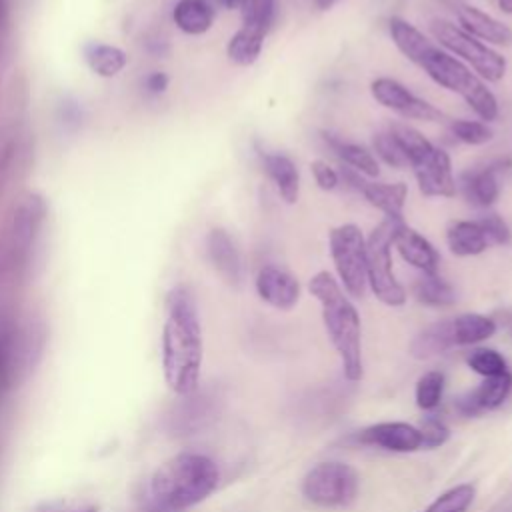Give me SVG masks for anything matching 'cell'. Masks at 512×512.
I'll list each match as a JSON object with an SVG mask.
<instances>
[{
  "label": "cell",
  "instance_id": "cell-5",
  "mask_svg": "<svg viewBox=\"0 0 512 512\" xmlns=\"http://www.w3.org/2000/svg\"><path fill=\"white\" fill-rule=\"evenodd\" d=\"M390 130L406 154L418 190L428 198H454L458 188L448 152L408 124H392Z\"/></svg>",
  "mask_w": 512,
  "mask_h": 512
},
{
  "label": "cell",
  "instance_id": "cell-15",
  "mask_svg": "<svg viewBox=\"0 0 512 512\" xmlns=\"http://www.w3.org/2000/svg\"><path fill=\"white\" fill-rule=\"evenodd\" d=\"M354 442L388 452H416L422 448V434L416 426L406 422H380L360 430Z\"/></svg>",
  "mask_w": 512,
  "mask_h": 512
},
{
  "label": "cell",
  "instance_id": "cell-2",
  "mask_svg": "<svg viewBox=\"0 0 512 512\" xmlns=\"http://www.w3.org/2000/svg\"><path fill=\"white\" fill-rule=\"evenodd\" d=\"M166 318L162 326V372L168 388L190 394L200 386L202 328L194 294L178 284L166 294Z\"/></svg>",
  "mask_w": 512,
  "mask_h": 512
},
{
  "label": "cell",
  "instance_id": "cell-34",
  "mask_svg": "<svg viewBox=\"0 0 512 512\" xmlns=\"http://www.w3.org/2000/svg\"><path fill=\"white\" fill-rule=\"evenodd\" d=\"M466 364L480 376L484 378H494V376H502L508 370L506 360L500 352H496L494 348H474L468 356H466Z\"/></svg>",
  "mask_w": 512,
  "mask_h": 512
},
{
  "label": "cell",
  "instance_id": "cell-37",
  "mask_svg": "<svg viewBox=\"0 0 512 512\" xmlns=\"http://www.w3.org/2000/svg\"><path fill=\"white\" fill-rule=\"evenodd\" d=\"M478 224L482 226L486 238L490 244H498V246H504V244H510L512 240V232H510V226L504 222L502 216H498L496 212H488L484 216L478 218Z\"/></svg>",
  "mask_w": 512,
  "mask_h": 512
},
{
  "label": "cell",
  "instance_id": "cell-1",
  "mask_svg": "<svg viewBox=\"0 0 512 512\" xmlns=\"http://www.w3.org/2000/svg\"><path fill=\"white\" fill-rule=\"evenodd\" d=\"M388 34L394 46L412 64L426 72V76L438 86L458 94L482 122L488 124L498 118V98L464 62L446 52L404 18L392 16L388 20Z\"/></svg>",
  "mask_w": 512,
  "mask_h": 512
},
{
  "label": "cell",
  "instance_id": "cell-10",
  "mask_svg": "<svg viewBox=\"0 0 512 512\" xmlns=\"http://www.w3.org/2000/svg\"><path fill=\"white\" fill-rule=\"evenodd\" d=\"M222 400L224 398L220 390L214 386H198L194 392L180 396V400L170 406L164 418L166 432L176 438L200 434L218 418L222 410Z\"/></svg>",
  "mask_w": 512,
  "mask_h": 512
},
{
  "label": "cell",
  "instance_id": "cell-25",
  "mask_svg": "<svg viewBox=\"0 0 512 512\" xmlns=\"http://www.w3.org/2000/svg\"><path fill=\"white\" fill-rule=\"evenodd\" d=\"M322 138H324L326 146L338 156V160L344 166L360 172L366 178H376L378 176V172H380L378 160L368 148H364L360 144H354V142H346L340 136L330 134V132H322Z\"/></svg>",
  "mask_w": 512,
  "mask_h": 512
},
{
  "label": "cell",
  "instance_id": "cell-8",
  "mask_svg": "<svg viewBox=\"0 0 512 512\" xmlns=\"http://www.w3.org/2000/svg\"><path fill=\"white\" fill-rule=\"evenodd\" d=\"M330 258L338 276V284L348 296L362 298L366 282V238L358 224L346 222L328 234Z\"/></svg>",
  "mask_w": 512,
  "mask_h": 512
},
{
  "label": "cell",
  "instance_id": "cell-16",
  "mask_svg": "<svg viewBox=\"0 0 512 512\" xmlns=\"http://www.w3.org/2000/svg\"><path fill=\"white\" fill-rule=\"evenodd\" d=\"M254 286L260 300L276 310H292L300 300V282L274 264H266L258 270Z\"/></svg>",
  "mask_w": 512,
  "mask_h": 512
},
{
  "label": "cell",
  "instance_id": "cell-20",
  "mask_svg": "<svg viewBox=\"0 0 512 512\" xmlns=\"http://www.w3.org/2000/svg\"><path fill=\"white\" fill-rule=\"evenodd\" d=\"M206 254L214 270L232 286L242 282V258L236 242L224 228H212L206 236Z\"/></svg>",
  "mask_w": 512,
  "mask_h": 512
},
{
  "label": "cell",
  "instance_id": "cell-12",
  "mask_svg": "<svg viewBox=\"0 0 512 512\" xmlns=\"http://www.w3.org/2000/svg\"><path fill=\"white\" fill-rule=\"evenodd\" d=\"M370 94L372 98L392 110L394 114L406 118V120H422V122H448L446 114L432 106L430 102L422 100L414 92H410L402 82L380 76L370 82Z\"/></svg>",
  "mask_w": 512,
  "mask_h": 512
},
{
  "label": "cell",
  "instance_id": "cell-26",
  "mask_svg": "<svg viewBox=\"0 0 512 512\" xmlns=\"http://www.w3.org/2000/svg\"><path fill=\"white\" fill-rule=\"evenodd\" d=\"M450 348H456L454 334H452V322L450 318L434 322L426 326L422 332L416 334V338L410 344V354L418 360H426L438 354L448 352Z\"/></svg>",
  "mask_w": 512,
  "mask_h": 512
},
{
  "label": "cell",
  "instance_id": "cell-39",
  "mask_svg": "<svg viewBox=\"0 0 512 512\" xmlns=\"http://www.w3.org/2000/svg\"><path fill=\"white\" fill-rule=\"evenodd\" d=\"M418 430L422 434V448H428V450L442 446L450 436L448 426L434 416H428L426 420H422Z\"/></svg>",
  "mask_w": 512,
  "mask_h": 512
},
{
  "label": "cell",
  "instance_id": "cell-36",
  "mask_svg": "<svg viewBox=\"0 0 512 512\" xmlns=\"http://www.w3.org/2000/svg\"><path fill=\"white\" fill-rule=\"evenodd\" d=\"M372 150L376 152V156L392 166V168H406L408 166V160H406V154L398 142V138L394 136V132L388 128V130H382V132H376L374 138H372Z\"/></svg>",
  "mask_w": 512,
  "mask_h": 512
},
{
  "label": "cell",
  "instance_id": "cell-30",
  "mask_svg": "<svg viewBox=\"0 0 512 512\" xmlns=\"http://www.w3.org/2000/svg\"><path fill=\"white\" fill-rule=\"evenodd\" d=\"M414 298L430 308H446L456 302V292L440 274H420L414 282Z\"/></svg>",
  "mask_w": 512,
  "mask_h": 512
},
{
  "label": "cell",
  "instance_id": "cell-24",
  "mask_svg": "<svg viewBox=\"0 0 512 512\" xmlns=\"http://www.w3.org/2000/svg\"><path fill=\"white\" fill-rule=\"evenodd\" d=\"M214 4L210 0H178L172 10V20L178 30L190 36L208 32L214 24Z\"/></svg>",
  "mask_w": 512,
  "mask_h": 512
},
{
  "label": "cell",
  "instance_id": "cell-11",
  "mask_svg": "<svg viewBox=\"0 0 512 512\" xmlns=\"http://www.w3.org/2000/svg\"><path fill=\"white\" fill-rule=\"evenodd\" d=\"M48 206L38 192L22 194L10 214L8 248L14 264H24L46 222Z\"/></svg>",
  "mask_w": 512,
  "mask_h": 512
},
{
  "label": "cell",
  "instance_id": "cell-44",
  "mask_svg": "<svg viewBox=\"0 0 512 512\" xmlns=\"http://www.w3.org/2000/svg\"><path fill=\"white\" fill-rule=\"evenodd\" d=\"M334 2H336V0H314V4H316L318 8H322V10H328Z\"/></svg>",
  "mask_w": 512,
  "mask_h": 512
},
{
  "label": "cell",
  "instance_id": "cell-42",
  "mask_svg": "<svg viewBox=\"0 0 512 512\" xmlns=\"http://www.w3.org/2000/svg\"><path fill=\"white\" fill-rule=\"evenodd\" d=\"M220 8H224V10H238L240 8V4H242V0H214Z\"/></svg>",
  "mask_w": 512,
  "mask_h": 512
},
{
  "label": "cell",
  "instance_id": "cell-22",
  "mask_svg": "<svg viewBox=\"0 0 512 512\" xmlns=\"http://www.w3.org/2000/svg\"><path fill=\"white\" fill-rule=\"evenodd\" d=\"M446 244L450 252L460 258L478 256L490 246L478 220H454L446 228Z\"/></svg>",
  "mask_w": 512,
  "mask_h": 512
},
{
  "label": "cell",
  "instance_id": "cell-32",
  "mask_svg": "<svg viewBox=\"0 0 512 512\" xmlns=\"http://www.w3.org/2000/svg\"><path fill=\"white\" fill-rule=\"evenodd\" d=\"M476 496V488L472 484H458L446 492H442L424 512H468Z\"/></svg>",
  "mask_w": 512,
  "mask_h": 512
},
{
  "label": "cell",
  "instance_id": "cell-38",
  "mask_svg": "<svg viewBox=\"0 0 512 512\" xmlns=\"http://www.w3.org/2000/svg\"><path fill=\"white\" fill-rule=\"evenodd\" d=\"M28 512H98V506L74 498H52L38 502Z\"/></svg>",
  "mask_w": 512,
  "mask_h": 512
},
{
  "label": "cell",
  "instance_id": "cell-29",
  "mask_svg": "<svg viewBox=\"0 0 512 512\" xmlns=\"http://www.w3.org/2000/svg\"><path fill=\"white\" fill-rule=\"evenodd\" d=\"M266 34L248 26H240L226 44V56L236 66H252L264 48Z\"/></svg>",
  "mask_w": 512,
  "mask_h": 512
},
{
  "label": "cell",
  "instance_id": "cell-33",
  "mask_svg": "<svg viewBox=\"0 0 512 512\" xmlns=\"http://www.w3.org/2000/svg\"><path fill=\"white\" fill-rule=\"evenodd\" d=\"M448 128L456 140L468 146H482L492 140V128L482 120H468V118H454L448 120Z\"/></svg>",
  "mask_w": 512,
  "mask_h": 512
},
{
  "label": "cell",
  "instance_id": "cell-7",
  "mask_svg": "<svg viewBox=\"0 0 512 512\" xmlns=\"http://www.w3.org/2000/svg\"><path fill=\"white\" fill-rule=\"evenodd\" d=\"M430 34L438 46L464 62L480 80L500 82L506 76L508 62L492 46L480 42L478 38L464 32L458 24L450 20L436 18L430 22Z\"/></svg>",
  "mask_w": 512,
  "mask_h": 512
},
{
  "label": "cell",
  "instance_id": "cell-40",
  "mask_svg": "<svg viewBox=\"0 0 512 512\" xmlns=\"http://www.w3.org/2000/svg\"><path fill=\"white\" fill-rule=\"evenodd\" d=\"M310 170H312V176H314V182L320 190L324 192H332L338 188L340 184V176H338V170L332 168L326 160H312L310 162Z\"/></svg>",
  "mask_w": 512,
  "mask_h": 512
},
{
  "label": "cell",
  "instance_id": "cell-21",
  "mask_svg": "<svg viewBox=\"0 0 512 512\" xmlns=\"http://www.w3.org/2000/svg\"><path fill=\"white\" fill-rule=\"evenodd\" d=\"M260 162L266 176L276 186L278 196L286 204H296L300 196V172L294 160L282 152H262Z\"/></svg>",
  "mask_w": 512,
  "mask_h": 512
},
{
  "label": "cell",
  "instance_id": "cell-3",
  "mask_svg": "<svg viewBox=\"0 0 512 512\" xmlns=\"http://www.w3.org/2000/svg\"><path fill=\"white\" fill-rule=\"evenodd\" d=\"M218 466L198 452H180L160 464L146 486L154 512H182L206 500L218 486Z\"/></svg>",
  "mask_w": 512,
  "mask_h": 512
},
{
  "label": "cell",
  "instance_id": "cell-27",
  "mask_svg": "<svg viewBox=\"0 0 512 512\" xmlns=\"http://www.w3.org/2000/svg\"><path fill=\"white\" fill-rule=\"evenodd\" d=\"M456 346H472L494 336L496 322L490 316L466 312L450 318Z\"/></svg>",
  "mask_w": 512,
  "mask_h": 512
},
{
  "label": "cell",
  "instance_id": "cell-35",
  "mask_svg": "<svg viewBox=\"0 0 512 512\" xmlns=\"http://www.w3.org/2000/svg\"><path fill=\"white\" fill-rule=\"evenodd\" d=\"M444 374L438 370H430L426 374H422L416 382V404L422 410H434L440 400H442V392H444Z\"/></svg>",
  "mask_w": 512,
  "mask_h": 512
},
{
  "label": "cell",
  "instance_id": "cell-14",
  "mask_svg": "<svg viewBox=\"0 0 512 512\" xmlns=\"http://www.w3.org/2000/svg\"><path fill=\"white\" fill-rule=\"evenodd\" d=\"M32 336L16 326L0 328V396L8 392L22 366L32 360Z\"/></svg>",
  "mask_w": 512,
  "mask_h": 512
},
{
  "label": "cell",
  "instance_id": "cell-28",
  "mask_svg": "<svg viewBox=\"0 0 512 512\" xmlns=\"http://www.w3.org/2000/svg\"><path fill=\"white\" fill-rule=\"evenodd\" d=\"M84 60H86L88 68L102 78L118 76L128 64V56L122 48L112 46V44H100V42L86 44Z\"/></svg>",
  "mask_w": 512,
  "mask_h": 512
},
{
  "label": "cell",
  "instance_id": "cell-19",
  "mask_svg": "<svg viewBox=\"0 0 512 512\" xmlns=\"http://www.w3.org/2000/svg\"><path fill=\"white\" fill-rule=\"evenodd\" d=\"M456 16H458V26L484 44H488V46H510L512 44V28L508 24H504L502 20L490 16L488 12H484L476 6H470V4H462L456 10Z\"/></svg>",
  "mask_w": 512,
  "mask_h": 512
},
{
  "label": "cell",
  "instance_id": "cell-43",
  "mask_svg": "<svg viewBox=\"0 0 512 512\" xmlns=\"http://www.w3.org/2000/svg\"><path fill=\"white\" fill-rule=\"evenodd\" d=\"M498 2V8L504 12V14H510L512 16V0H496Z\"/></svg>",
  "mask_w": 512,
  "mask_h": 512
},
{
  "label": "cell",
  "instance_id": "cell-18",
  "mask_svg": "<svg viewBox=\"0 0 512 512\" xmlns=\"http://www.w3.org/2000/svg\"><path fill=\"white\" fill-rule=\"evenodd\" d=\"M394 248L398 250L400 258L416 268L420 274H438L440 254L434 244L424 238L418 230L408 226L406 222L400 224L394 236Z\"/></svg>",
  "mask_w": 512,
  "mask_h": 512
},
{
  "label": "cell",
  "instance_id": "cell-23",
  "mask_svg": "<svg viewBox=\"0 0 512 512\" xmlns=\"http://www.w3.org/2000/svg\"><path fill=\"white\" fill-rule=\"evenodd\" d=\"M370 206L388 218H402L408 186L404 182H366L360 192Z\"/></svg>",
  "mask_w": 512,
  "mask_h": 512
},
{
  "label": "cell",
  "instance_id": "cell-17",
  "mask_svg": "<svg viewBox=\"0 0 512 512\" xmlns=\"http://www.w3.org/2000/svg\"><path fill=\"white\" fill-rule=\"evenodd\" d=\"M512 392V374L484 378V382L456 398L454 406L464 416H480L488 410L498 408Z\"/></svg>",
  "mask_w": 512,
  "mask_h": 512
},
{
  "label": "cell",
  "instance_id": "cell-41",
  "mask_svg": "<svg viewBox=\"0 0 512 512\" xmlns=\"http://www.w3.org/2000/svg\"><path fill=\"white\" fill-rule=\"evenodd\" d=\"M168 82L170 80L164 72H152L146 76L144 86H146V92H150V94H162L168 88Z\"/></svg>",
  "mask_w": 512,
  "mask_h": 512
},
{
  "label": "cell",
  "instance_id": "cell-9",
  "mask_svg": "<svg viewBox=\"0 0 512 512\" xmlns=\"http://www.w3.org/2000/svg\"><path fill=\"white\" fill-rule=\"evenodd\" d=\"M360 478L344 462H320L302 480V494L322 508H342L356 500Z\"/></svg>",
  "mask_w": 512,
  "mask_h": 512
},
{
  "label": "cell",
  "instance_id": "cell-31",
  "mask_svg": "<svg viewBox=\"0 0 512 512\" xmlns=\"http://www.w3.org/2000/svg\"><path fill=\"white\" fill-rule=\"evenodd\" d=\"M238 10L242 26L260 30L264 34L270 32L276 20V0H242Z\"/></svg>",
  "mask_w": 512,
  "mask_h": 512
},
{
  "label": "cell",
  "instance_id": "cell-4",
  "mask_svg": "<svg viewBox=\"0 0 512 512\" xmlns=\"http://www.w3.org/2000/svg\"><path fill=\"white\" fill-rule=\"evenodd\" d=\"M308 290L320 302L322 322L334 350L340 356L346 380H362V326L358 310L348 300L338 280L326 270H320L310 278Z\"/></svg>",
  "mask_w": 512,
  "mask_h": 512
},
{
  "label": "cell",
  "instance_id": "cell-6",
  "mask_svg": "<svg viewBox=\"0 0 512 512\" xmlns=\"http://www.w3.org/2000/svg\"><path fill=\"white\" fill-rule=\"evenodd\" d=\"M404 218L384 216L366 238V282L372 294L386 306L398 308L406 304V290L398 282L392 266V246L396 230Z\"/></svg>",
  "mask_w": 512,
  "mask_h": 512
},
{
  "label": "cell",
  "instance_id": "cell-13",
  "mask_svg": "<svg viewBox=\"0 0 512 512\" xmlns=\"http://www.w3.org/2000/svg\"><path fill=\"white\" fill-rule=\"evenodd\" d=\"M512 168V158H500L484 168H470L458 176L456 188L474 208H490L500 196V172Z\"/></svg>",
  "mask_w": 512,
  "mask_h": 512
}]
</instances>
